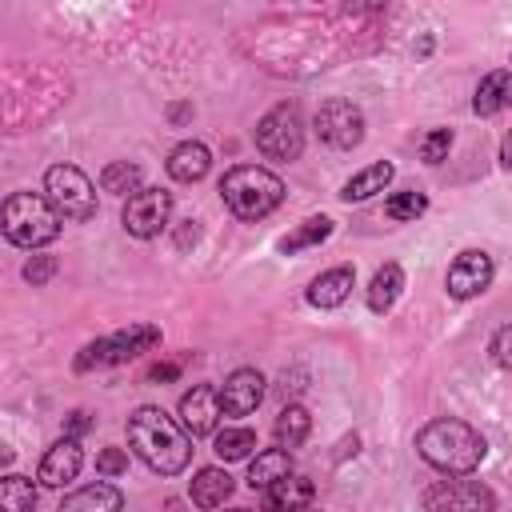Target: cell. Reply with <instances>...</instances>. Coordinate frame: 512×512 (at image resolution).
<instances>
[{
	"label": "cell",
	"mask_w": 512,
	"mask_h": 512,
	"mask_svg": "<svg viewBox=\"0 0 512 512\" xmlns=\"http://www.w3.org/2000/svg\"><path fill=\"white\" fill-rule=\"evenodd\" d=\"M128 444L160 476H180L192 460V436L156 404H144L128 416Z\"/></svg>",
	"instance_id": "6da1fadb"
},
{
	"label": "cell",
	"mask_w": 512,
	"mask_h": 512,
	"mask_svg": "<svg viewBox=\"0 0 512 512\" xmlns=\"http://www.w3.org/2000/svg\"><path fill=\"white\" fill-rule=\"evenodd\" d=\"M416 452H420L424 464H432L444 476H468L472 468H480L488 444L472 424L440 416V420H428L416 432Z\"/></svg>",
	"instance_id": "7a4b0ae2"
},
{
	"label": "cell",
	"mask_w": 512,
	"mask_h": 512,
	"mask_svg": "<svg viewBox=\"0 0 512 512\" xmlns=\"http://www.w3.org/2000/svg\"><path fill=\"white\" fill-rule=\"evenodd\" d=\"M220 200L236 220H264L284 200V180L260 164H236L220 180Z\"/></svg>",
	"instance_id": "3957f363"
},
{
	"label": "cell",
	"mask_w": 512,
	"mask_h": 512,
	"mask_svg": "<svg viewBox=\"0 0 512 512\" xmlns=\"http://www.w3.org/2000/svg\"><path fill=\"white\" fill-rule=\"evenodd\" d=\"M64 216L56 212V204L40 192H12L0 208V228L8 236V244L16 248H44L60 236Z\"/></svg>",
	"instance_id": "277c9868"
},
{
	"label": "cell",
	"mask_w": 512,
	"mask_h": 512,
	"mask_svg": "<svg viewBox=\"0 0 512 512\" xmlns=\"http://www.w3.org/2000/svg\"><path fill=\"white\" fill-rule=\"evenodd\" d=\"M156 344H160V328H156V324H128V328H120V332H108V336L84 344L80 356H76V368H80V372H92V368L128 364V360L152 352Z\"/></svg>",
	"instance_id": "5b68a950"
},
{
	"label": "cell",
	"mask_w": 512,
	"mask_h": 512,
	"mask_svg": "<svg viewBox=\"0 0 512 512\" xmlns=\"http://www.w3.org/2000/svg\"><path fill=\"white\" fill-rule=\"evenodd\" d=\"M256 148L268 160H296L304 152V116L300 104H276L256 124Z\"/></svg>",
	"instance_id": "8992f818"
},
{
	"label": "cell",
	"mask_w": 512,
	"mask_h": 512,
	"mask_svg": "<svg viewBox=\"0 0 512 512\" xmlns=\"http://www.w3.org/2000/svg\"><path fill=\"white\" fill-rule=\"evenodd\" d=\"M44 192H48V200L56 204V212L64 220L80 224V220L96 216V188H92V180L76 164H52L44 172Z\"/></svg>",
	"instance_id": "52a82bcc"
},
{
	"label": "cell",
	"mask_w": 512,
	"mask_h": 512,
	"mask_svg": "<svg viewBox=\"0 0 512 512\" xmlns=\"http://www.w3.org/2000/svg\"><path fill=\"white\" fill-rule=\"evenodd\" d=\"M424 512H496V496L488 484L472 480V476H444L432 480L420 492Z\"/></svg>",
	"instance_id": "ba28073f"
},
{
	"label": "cell",
	"mask_w": 512,
	"mask_h": 512,
	"mask_svg": "<svg viewBox=\"0 0 512 512\" xmlns=\"http://www.w3.org/2000/svg\"><path fill=\"white\" fill-rule=\"evenodd\" d=\"M316 136H320L328 148L348 152V148H356V144L364 140V112H360L352 100L332 96V100H324V104L316 108Z\"/></svg>",
	"instance_id": "9c48e42d"
},
{
	"label": "cell",
	"mask_w": 512,
	"mask_h": 512,
	"mask_svg": "<svg viewBox=\"0 0 512 512\" xmlns=\"http://www.w3.org/2000/svg\"><path fill=\"white\" fill-rule=\"evenodd\" d=\"M168 216H172V192L164 188H140L136 196L124 200V232L136 236V240H152L168 228Z\"/></svg>",
	"instance_id": "30bf717a"
},
{
	"label": "cell",
	"mask_w": 512,
	"mask_h": 512,
	"mask_svg": "<svg viewBox=\"0 0 512 512\" xmlns=\"http://www.w3.org/2000/svg\"><path fill=\"white\" fill-rule=\"evenodd\" d=\"M492 276H496L492 256L480 252V248H468V252H460V256L448 264L444 288H448V296H456V300H472V296H480V292L492 284Z\"/></svg>",
	"instance_id": "8fae6325"
},
{
	"label": "cell",
	"mask_w": 512,
	"mask_h": 512,
	"mask_svg": "<svg viewBox=\"0 0 512 512\" xmlns=\"http://www.w3.org/2000/svg\"><path fill=\"white\" fill-rule=\"evenodd\" d=\"M224 416L220 408V388H208V384H196L180 396V424L188 436H212L216 432V420Z\"/></svg>",
	"instance_id": "7c38bea8"
},
{
	"label": "cell",
	"mask_w": 512,
	"mask_h": 512,
	"mask_svg": "<svg viewBox=\"0 0 512 512\" xmlns=\"http://www.w3.org/2000/svg\"><path fill=\"white\" fill-rule=\"evenodd\" d=\"M264 400V376L256 368H236L224 384H220V408L224 416H248L256 412Z\"/></svg>",
	"instance_id": "4fadbf2b"
},
{
	"label": "cell",
	"mask_w": 512,
	"mask_h": 512,
	"mask_svg": "<svg viewBox=\"0 0 512 512\" xmlns=\"http://www.w3.org/2000/svg\"><path fill=\"white\" fill-rule=\"evenodd\" d=\"M80 468H84V448L64 436V440H56V444L44 452V460H40V484H44V488H64V484L76 480Z\"/></svg>",
	"instance_id": "5bb4252c"
},
{
	"label": "cell",
	"mask_w": 512,
	"mask_h": 512,
	"mask_svg": "<svg viewBox=\"0 0 512 512\" xmlns=\"http://www.w3.org/2000/svg\"><path fill=\"white\" fill-rule=\"evenodd\" d=\"M164 168H168V176H172L176 184H196V180L208 176V168H212V152H208L200 140H184V144H176V148L168 152Z\"/></svg>",
	"instance_id": "9a60e30c"
},
{
	"label": "cell",
	"mask_w": 512,
	"mask_h": 512,
	"mask_svg": "<svg viewBox=\"0 0 512 512\" xmlns=\"http://www.w3.org/2000/svg\"><path fill=\"white\" fill-rule=\"evenodd\" d=\"M352 284H356V272L348 268V264H340V268H328V272H320L312 284H308V304L312 308H340L348 296H352Z\"/></svg>",
	"instance_id": "2e32d148"
},
{
	"label": "cell",
	"mask_w": 512,
	"mask_h": 512,
	"mask_svg": "<svg viewBox=\"0 0 512 512\" xmlns=\"http://www.w3.org/2000/svg\"><path fill=\"white\" fill-rule=\"evenodd\" d=\"M312 496H316L312 480L292 472V476L276 480L272 488H264V512H304V508H312Z\"/></svg>",
	"instance_id": "e0dca14e"
},
{
	"label": "cell",
	"mask_w": 512,
	"mask_h": 512,
	"mask_svg": "<svg viewBox=\"0 0 512 512\" xmlns=\"http://www.w3.org/2000/svg\"><path fill=\"white\" fill-rule=\"evenodd\" d=\"M120 508H124V492L104 480L84 484L60 500V512H120Z\"/></svg>",
	"instance_id": "ac0fdd59"
},
{
	"label": "cell",
	"mask_w": 512,
	"mask_h": 512,
	"mask_svg": "<svg viewBox=\"0 0 512 512\" xmlns=\"http://www.w3.org/2000/svg\"><path fill=\"white\" fill-rule=\"evenodd\" d=\"M512 108V72L508 68H496L488 72L480 84H476V96H472V112L476 116H496Z\"/></svg>",
	"instance_id": "d6986e66"
},
{
	"label": "cell",
	"mask_w": 512,
	"mask_h": 512,
	"mask_svg": "<svg viewBox=\"0 0 512 512\" xmlns=\"http://www.w3.org/2000/svg\"><path fill=\"white\" fill-rule=\"evenodd\" d=\"M188 496H192L196 508H208L212 512V508H220L232 496V476L224 468H200L196 480L188 484Z\"/></svg>",
	"instance_id": "ffe728a7"
},
{
	"label": "cell",
	"mask_w": 512,
	"mask_h": 512,
	"mask_svg": "<svg viewBox=\"0 0 512 512\" xmlns=\"http://www.w3.org/2000/svg\"><path fill=\"white\" fill-rule=\"evenodd\" d=\"M400 292H404V268L400 264H384V268H376V276L368 280V308L372 312H392V304L400 300Z\"/></svg>",
	"instance_id": "44dd1931"
},
{
	"label": "cell",
	"mask_w": 512,
	"mask_h": 512,
	"mask_svg": "<svg viewBox=\"0 0 512 512\" xmlns=\"http://www.w3.org/2000/svg\"><path fill=\"white\" fill-rule=\"evenodd\" d=\"M284 476H292V456L284 452V448H264V452H256L252 456V464H248V484L252 488H272L276 480H284Z\"/></svg>",
	"instance_id": "7402d4cb"
},
{
	"label": "cell",
	"mask_w": 512,
	"mask_h": 512,
	"mask_svg": "<svg viewBox=\"0 0 512 512\" xmlns=\"http://www.w3.org/2000/svg\"><path fill=\"white\" fill-rule=\"evenodd\" d=\"M396 176V168L388 164V160H376V164H368V168H360L344 188H340V200H368V196H376V192H384L388 188V180Z\"/></svg>",
	"instance_id": "603a6c76"
},
{
	"label": "cell",
	"mask_w": 512,
	"mask_h": 512,
	"mask_svg": "<svg viewBox=\"0 0 512 512\" xmlns=\"http://www.w3.org/2000/svg\"><path fill=\"white\" fill-rule=\"evenodd\" d=\"M308 432H312V416H308V408H300V404H288V408L276 416V424H272L276 448H284V452L300 448V444L308 440Z\"/></svg>",
	"instance_id": "cb8c5ba5"
},
{
	"label": "cell",
	"mask_w": 512,
	"mask_h": 512,
	"mask_svg": "<svg viewBox=\"0 0 512 512\" xmlns=\"http://www.w3.org/2000/svg\"><path fill=\"white\" fill-rule=\"evenodd\" d=\"M332 236V220L328 216H308V220H300L296 224V232H288V236H280V252L284 256H296V252H304V248H316V244H324Z\"/></svg>",
	"instance_id": "d4e9b609"
},
{
	"label": "cell",
	"mask_w": 512,
	"mask_h": 512,
	"mask_svg": "<svg viewBox=\"0 0 512 512\" xmlns=\"http://www.w3.org/2000/svg\"><path fill=\"white\" fill-rule=\"evenodd\" d=\"M36 508V484L20 472L0 480V512H32Z\"/></svg>",
	"instance_id": "484cf974"
},
{
	"label": "cell",
	"mask_w": 512,
	"mask_h": 512,
	"mask_svg": "<svg viewBox=\"0 0 512 512\" xmlns=\"http://www.w3.org/2000/svg\"><path fill=\"white\" fill-rule=\"evenodd\" d=\"M252 448H256V432L252 428H220L212 436V452L220 460H244V456H252Z\"/></svg>",
	"instance_id": "4316f807"
},
{
	"label": "cell",
	"mask_w": 512,
	"mask_h": 512,
	"mask_svg": "<svg viewBox=\"0 0 512 512\" xmlns=\"http://www.w3.org/2000/svg\"><path fill=\"white\" fill-rule=\"evenodd\" d=\"M100 188L104 192H116V196H136L140 192V164L132 160H116L100 172Z\"/></svg>",
	"instance_id": "83f0119b"
},
{
	"label": "cell",
	"mask_w": 512,
	"mask_h": 512,
	"mask_svg": "<svg viewBox=\"0 0 512 512\" xmlns=\"http://www.w3.org/2000/svg\"><path fill=\"white\" fill-rule=\"evenodd\" d=\"M424 208H428V196L416 192V188H408V192H392L388 204H384V212H388L392 220H416V216H424Z\"/></svg>",
	"instance_id": "f1b7e54d"
},
{
	"label": "cell",
	"mask_w": 512,
	"mask_h": 512,
	"mask_svg": "<svg viewBox=\"0 0 512 512\" xmlns=\"http://www.w3.org/2000/svg\"><path fill=\"white\" fill-rule=\"evenodd\" d=\"M448 148H452V128H432L420 136V160L424 164H440L448 156Z\"/></svg>",
	"instance_id": "f546056e"
},
{
	"label": "cell",
	"mask_w": 512,
	"mask_h": 512,
	"mask_svg": "<svg viewBox=\"0 0 512 512\" xmlns=\"http://www.w3.org/2000/svg\"><path fill=\"white\" fill-rule=\"evenodd\" d=\"M488 352H492V360H496L500 368H512V324H504V328L492 332Z\"/></svg>",
	"instance_id": "4dcf8cb0"
},
{
	"label": "cell",
	"mask_w": 512,
	"mask_h": 512,
	"mask_svg": "<svg viewBox=\"0 0 512 512\" xmlns=\"http://www.w3.org/2000/svg\"><path fill=\"white\" fill-rule=\"evenodd\" d=\"M96 472H100V476H120V472H128V452H124V448H104V452L96 456Z\"/></svg>",
	"instance_id": "1f68e13d"
},
{
	"label": "cell",
	"mask_w": 512,
	"mask_h": 512,
	"mask_svg": "<svg viewBox=\"0 0 512 512\" xmlns=\"http://www.w3.org/2000/svg\"><path fill=\"white\" fill-rule=\"evenodd\" d=\"M56 272V260L52 256H32L28 264H24V280L32 284V288H40V284H48V276Z\"/></svg>",
	"instance_id": "d6a6232c"
},
{
	"label": "cell",
	"mask_w": 512,
	"mask_h": 512,
	"mask_svg": "<svg viewBox=\"0 0 512 512\" xmlns=\"http://www.w3.org/2000/svg\"><path fill=\"white\" fill-rule=\"evenodd\" d=\"M92 428V420H88V412H72L68 420H64V432H68V440H76V436H84Z\"/></svg>",
	"instance_id": "836d02e7"
},
{
	"label": "cell",
	"mask_w": 512,
	"mask_h": 512,
	"mask_svg": "<svg viewBox=\"0 0 512 512\" xmlns=\"http://www.w3.org/2000/svg\"><path fill=\"white\" fill-rule=\"evenodd\" d=\"M500 164H504V168L512 172V132H508V136L500 140Z\"/></svg>",
	"instance_id": "e575fe53"
},
{
	"label": "cell",
	"mask_w": 512,
	"mask_h": 512,
	"mask_svg": "<svg viewBox=\"0 0 512 512\" xmlns=\"http://www.w3.org/2000/svg\"><path fill=\"white\" fill-rule=\"evenodd\" d=\"M228 512H252V508H228Z\"/></svg>",
	"instance_id": "d590c367"
},
{
	"label": "cell",
	"mask_w": 512,
	"mask_h": 512,
	"mask_svg": "<svg viewBox=\"0 0 512 512\" xmlns=\"http://www.w3.org/2000/svg\"><path fill=\"white\" fill-rule=\"evenodd\" d=\"M304 512H320V508H304Z\"/></svg>",
	"instance_id": "8d00e7d4"
}]
</instances>
